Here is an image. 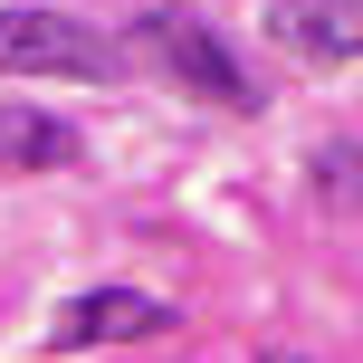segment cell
I'll use <instances>...</instances> for the list:
<instances>
[{
    "instance_id": "cell-1",
    "label": "cell",
    "mask_w": 363,
    "mask_h": 363,
    "mask_svg": "<svg viewBox=\"0 0 363 363\" xmlns=\"http://www.w3.org/2000/svg\"><path fill=\"white\" fill-rule=\"evenodd\" d=\"M134 38H144V57H153V67L172 77L182 96H201V106H230V115H249V106H258L249 67H239V57L220 48V29H201L191 10H153V19H144Z\"/></svg>"
},
{
    "instance_id": "cell-2",
    "label": "cell",
    "mask_w": 363,
    "mask_h": 363,
    "mask_svg": "<svg viewBox=\"0 0 363 363\" xmlns=\"http://www.w3.org/2000/svg\"><path fill=\"white\" fill-rule=\"evenodd\" d=\"M115 48L77 10H0V77H106Z\"/></svg>"
},
{
    "instance_id": "cell-3",
    "label": "cell",
    "mask_w": 363,
    "mask_h": 363,
    "mask_svg": "<svg viewBox=\"0 0 363 363\" xmlns=\"http://www.w3.org/2000/svg\"><path fill=\"white\" fill-rule=\"evenodd\" d=\"M268 38L296 67H345L363 57V0H268Z\"/></svg>"
},
{
    "instance_id": "cell-4",
    "label": "cell",
    "mask_w": 363,
    "mask_h": 363,
    "mask_svg": "<svg viewBox=\"0 0 363 363\" xmlns=\"http://www.w3.org/2000/svg\"><path fill=\"white\" fill-rule=\"evenodd\" d=\"M144 335H172V306H163V296L96 287V296H77V306H57V335H48V345L86 354V345H144Z\"/></svg>"
},
{
    "instance_id": "cell-5",
    "label": "cell",
    "mask_w": 363,
    "mask_h": 363,
    "mask_svg": "<svg viewBox=\"0 0 363 363\" xmlns=\"http://www.w3.org/2000/svg\"><path fill=\"white\" fill-rule=\"evenodd\" d=\"M77 163V134L38 106H0V172H57Z\"/></svg>"
},
{
    "instance_id": "cell-6",
    "label": "cell",
    "mask_w": 363,
    "mask_h": 363,
    "mask_svg": "<svg viewBox=\"0 0 363 363\" xmlns=\"http://www.w3.org/2000/svg\"><path fill=\"white\" fill-rule=\"evenodd\" d=\"M315 201L325 211H363V144H315Z\"/></svg>"
},
{
    "instance_id": "cell-7",
    "label": "cell",
    "mask_w": 363,
    "mask_h": 363,
    "mask_svg": "<svg viewBox=\"0 0 363 363\" xmlns=\"http://www.w3.org/2000/svg\"><path fill=\"white\" fill-rule=\"evenodd\" d=\"M268 363H287V354H268Z\"/></svg>"
}]
</instances>
